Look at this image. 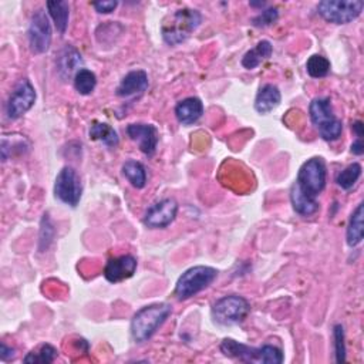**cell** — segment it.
Returning <instances> with one entry per match:
<instances>
[{
  "label": "cell",
  "mask_w": 364,
  "mask_h": 364,
  "mask_svg": "<svg viewBox=\"0 0 364 364\" xmlns=\"http://www.w3.org/2000/svg\"><path fill=\"white\" fill-rule=\"evenodd\" d=\"M326 181L327 169L322 158H310L301 166L291 188V202L299 215L312 217L319 211L317 197L326 188Z\"/></svg>",
  "instance_id": "6da1fadb"
},
{
  "label": "cell",
  "mask_w": 364,
  "mask_h": 364,
  "mask_svg": "<svg viewBox=\"0 0 364 364\" xmlns=\"http://www.w3.org/2000/svg\"><path fill=\"white\" fill-rule=\"evenodd\" d=\"M202 16L195 9H179L168 15L161 25V35L168 46L184 43L201 25Z\"/></svg>",
  "instance_id": "7a4b0ae2"
},
{
  "label": "cell",
  "mask_w": 364,
  "mask_h": 364,
  "mask_svg": "<svg viewBox=\"0 0 364 364\" xmlns=\"http://www.w3.org/2000/svg\"><path fill=\"white\" fill-rule=\"evenodd\" d=\"M171 315V306L166 303H154L140 309L131 320V337L135 343H145L165 323Z\"/></svg>",
  "instance_id": "3957f363"
},
{
  "label": "cell",
  "mask_w": 364,
  "mask_h": 364,
  "mask_svg": "<svg viewBox=\"0 0 364 364\" xmlns=\"http://www.w3.org/2000/svg\"><path fill=\"white\" fill-rule=\"evenodd\" d=\"M221 351L231 358H236L245 363H263V364H281L284 361V353L279 347L266 344L255 348L242 344L233 339L222 340L219 346Z\"/></svg>",
  "instance_id": "277c9868"
},
{
  "label": "cell",
  "mask_w": 364,
  "mask_h": 364,
  "mask_svg": "<svg viewBox=\"0 0 364 364\" xmlns=\"http://www.w3.org/2000/svg\"><path fill=\"white\" fill-rule=\"evenodd\" d=\"M310 121L317 130L319 135L329 142L337 141L343 133V123L334 114L330 99L319 97L315 99L309 106Z\"/></svg>",
  "instance_id": "5b68a950"
},
{
  "label": "cell",
  "mask_w": 364,
  "mask_h": 364,
  "mask_svg": "<svg viewBox=\"0 0 364 364\" xmlns=\"http://www.w3.org/2000/svg\"><path fill=\"white\" fill-rule=\"evenodd\" d=\"M218 278V270L211 266H194L179 277L175 285V296L178 301H188L207 288Z\"/></svg>",
  "instance_id": "8992f818"
},
{
  "label": "cell",
  "mask_w": 364,
  "mask_h": 364,
  "mask_svg": "<svg viewBox=\"0 0 364 364\" xmlns=\"http://www.w3.org/2000/svg\"><path fill=\"white\" fill-rule=\"evenodd\" d=\"M211 313L214 322L219 326H235L248 317L250 305L239 295H228L214 303Z\"/></svg>",
  "instance_id": "52a82bcc"
},
{
  "label": "cell",
  "mask_w": 364,
  "mask_h": 364,
  "mask_svg": "<svg viewBox=\"0 0 364 364\" xmlns=\"http://www.w3.org/2000/svg\"><path fill=\"white\" fill-rule=\"evenodd\" d=\"M363 9L361 0H323L316 8L319 16L333 25L351 23L361 15Z\"/></svg>",
  "instance_id": "ba28073f"
},
{
  "label": "cell",
  "mask_w": 364,
  "mask_h": 364,
  "mask_svg": "<svg viewBox=\"0 0 364 364\" xmlns=\"http://www.w3.org/2000/svg\"><path fill=\"white\" fill-rule=\"evenodd\" d=\"M54 195L63 204L75 208L83 195V184L80 175L73 166H64L54 182Z\"/></svg>",
  "instance_id": "9c48e42d"
},
{
  "label": "cell",
  "mask_w": 364,
  "mask_h": 364,
  "mask_svg": "<svg viewBox=\"0 0 364 364\" xmlns=\"http://www.w3.org/2000/svg\"><path fill=\"white\" fill-rule=\"evenodd\" d=\"M36 90L28 78L20 80L8 100L6 116L9 120H18L23 117L36 103Z\"/></svg>",
  "instance_id": "30bf717a"
},
{
  "label": "cell",
  "mask_w": 364,
  "mask_h": 364,
  "mask_svg": "<svg viewBox=\"0 0 364 364\" xmlns=\"http://www.w3.org/2000/svg\"><path fill=\"white\" fill-rule=\"evenodd\" d=\"M29 46L32 53L43 54L50 49L51 44V26L47 15L40 9L32 16L29 30Z\"/></svg>",
  "instance_id": "8fae6325"
},
{
  "label": "cell",
  "mask_w": 364,
  "mask_h": 364,
  "mask_svg": "<svg viewBox=\"0 0 364 364\" xmlns=\"http://www.w3.org/2000/svg\"><path fill=\"white\" fill-rule=\"evenodd\" d=\"M176 214L178 202L172 198H165L147 210L142 222L150 229H164L175 221Z\"/></svg>",
  "instance_id": "7c38bea8"
},
{
  "label": "cell",
  "mask_w": 364,
  "mask_h": 364,
  "mask_svg": "<svg viewBox=\"0 0 364 364\" xmlns=\"http://www.w3.org/2000/svg\"><path fill=\"white\" fill-rule=\"evenodd\" d=\"M127 134L134 142H137L141 152H144L148 157L155 154L159 141V134L155 126L142 123L130 124L127 127Z\"/></svg>",
  "instance_id": "4fadbf2b"
},
{
  "label": "cell",
  "mask_w": 364,
  "mask_h": 364,
  "mask_svg": "<svg viewBox=\"0 0 364 364\" xmlns=\"http://www.w3.org/2000/svg\"><path fill=\"white\" fill-rule=\"evenodd\" d=\"M137 270V259L133 255L113 257L104 267V278L110 284H119L134 277Z\"/></svg>",
  "instance_id": "5bb4252c"
},
{
  "label": "cell",
  "mask_w": 364,
  "mask_h": 364,
  "mask_svg": "<svg viewBox=\"0 0 364 364\" xmlns=\"http://www.w3.org/2000/svg\"><path fill=\"white\" fill-rule=\"evenodd\" d=\"M148 74L144 70H133L121 80L116 90V95L123 99L133 97L144 93L148 88Z\"/></svg>",
  "instance_id": "9a60e30c"
},
{
  "label": "cell",
  "mask_w": 364,
  "mask_h": 364,
  "mask_svg": "<svg viewBox=\"0 0 364 364\" xmlns=\"http://www.w3.org/2000/svg\"><path fill=\"white\" fill-rule=\"evenodd\" d=\"M204 116V104L198 97H188L175 107V117L182 126H193Z\"/></svg>",
  "instance_id": "2e32d148"
},
{
  "label": "cell",
  "mask_w": 364,
  "mask_h": 364,
  "mask_svg": "<svg viewBox=\"0 0 364 364\" xmlns=\"http://www.w3.org/2000/svg\"><path fill=\"white\" fill-rule=\"evenodd\" d=\"M57 73L63 80L71 78L73 75L77 74L83 59L81 54L78 53L77 49H74L73 46H66L64 49L60 50V53L57 54Z\"/></svg>",
  "instance_id": "e0dca14e"
},
{
  "label": "cell",
  "mask_w": 364,
  "mask_h": 364,
  "mask_svg": "<svg viewBox=\"0 0 364 364\" xmlns=\"http://www.w3.org/2000/svg\"><path fill=\"white\" fill-rule=\"evenodd\" d=\"M282 100V95L277 85L265 84L257 91V96L255 99V110L259 114H267L275 110Z\"/></svg>",
  "instance_id": "ac0fdd59"
},
{
  "label": "cell",
  "mask_w": 364,
  "mask_h": 364,
  "mask_svg": "<svg viewBox=\"0 0 364 364\" xmlns=\"http://www.w3.org/2000/svg\"><path fill=\"white\" fill-rule=\"evenodd\" d=\"M273 53V46L267 40L259 42L253 49H250L243 57H242V66L246 70H255L259 67L263 61L270 59Z\"/></svg>",
  "instance_id": "d6986e66"
},
{
  "label": "cell",
  "mask_w": 364,
  "mask_h": 364,
  "mask_svg": "<svg viewBox=\"0 0 364 364\" xmlns=\"http://www.w3.org/2000/svg\"><path fill=\"white\" fill-rule=\"evenodd\" d=\"M363 202L357 205V208L353 211L348 219L347 231H346V241L350 248H356L361 243L363 236H364V229H363Z\"/></svg>",
  "instance_id": "ffe728a7"
},
{
  "label": "cell",
  "mask_w": 364,
  "mask_h": 364,
  "mask_svg": "<svg viewBox=\"0 0 364 364\" xmlns=\"http://www.w3.org/2000/svg\"><path fill=\"white\" fill-rule=\"evenodd\" d=\"M123 175L127 178L130 184L137 190H142L147 184L145 166L135 159H128V161L124 162Z\"/></svg>",
  "instance_id": "44dd1931"
},
{
  "label": "cell",
  "mask_w": 364,
  "mask_h": 364,
  "mask_svg": "<svg viewBox=\"0 0 364 364\" xmlns=\"http://www.w3.org/2000/svg\"><path fill=\"white\" fill-rule=\"evenodd\" d=\"M90 138L95 141H100L106 147H110V148L117 147L119 141H120L117 131L111 126H109L106 123H99V121H95L93 126H91Z\"/></svg>",
  "instance_id": "7402d4cb"
},
{
  "label": "cell",
  "mask_w": 364,
  "mask_h": 364,
  "mask_svg": "<svg viewBox=\"0 0 364 364\" xmlns=\"http://www.w3.org/2000/svg\"><path fill=\"white\" fill-rule=\"evenodd\" d=\"M47 11L50 18L54 22L56 29L63 35L67 30L68 26V18H70V6L67 2H47Z\"/></svg>",
  "instance_id": "603a6c76"
},
{
  "label": "cell",
  "mask_w": 364,
  "mask_h": 364,
  "mask_svg": "<svg viewBox=\"0 0 364 364\" xmlns=\"http://www.w3.org/2000/svg\"><path fill=\"white\" fill-rule=\"evenodd\" d=\"M74 81V88L77 93H80L81 96H90L93 93L96 85H97V77L96 74L87 70V68H81L77 71V74L73 78Z\"/></svg>",
  "instance_id": "cb8c5ba5"
},
{
  "label": "cell",
  "mask_w": 364,
  "mask_h": 364,
  "mask_svg": "<svg viewBox=\"0 0 364 364\" xmlns=\"http://www.w3.org/2000/svg\"><path fill=\"white\" fill-rule=\"evenodd\" d=\"M361 165L357 162L350 164L347 168H344L336 178L337 186L344 190V191H350L354 186L356 182L358 181V178L361 176Z\"/></svg>",
  "instance_id": "d4e9b609"
},
{
  "label": "cell",
  "mask_w": 364,
  "mask_h": 364,
  "mask_svg": "<svg viewBox=\"0 0 364 364\" xmlns=\"http://www.w3.org/2000/svg\"><path fill=\"white\" fill-rule=\"evenodd\" d=\"M330 68H332L330 61L320 54H313L312 57H309L306 63V71L312 78L326 77L330 73Z\"/></svg>",
  "instance_id": "484cf974"
},
{
  "label": "cell",
  "mask_w": 364,
  "mask_h": 364,
  "mask_svg": "<svg viewBox=\"0 0 364 364\" xmlns=\"http://www.w3.org/2000/svg\"><path fill=\"white\" fill-rule=\"evenodd\" d=\"M59 356V351L56 347H53L51 344H42L39 347L37 351H30L26 357H25V363H53L56 360V357Z\"/></svg>",
  "instance_id": "4316f807"
},
{
  "label": "cell",
  "mask_w": 364,
  "mask_h": 364,
  "mask_svg": "<svg viewBox=\"0 0 364 364\" xmlns=\"http://www.w3.org/2000/svg\"><path fill=\"white\" fill-rule=\"evenodd\" d=\"M279 19V11L277 8H269L262 11V13H259L256 18L252 19V25L255 28H267L275 25Z\"/></svg>",
  "instance_id": "83f0119b"
},
{
  "label": "cell",
  "mask_w": 364,
  "mask_h": 364,
  "mask_svg": "<svg viewBox=\"0 0 364 364\" xmlns=\"http://www.w3.org/2000/svg\"><path fill=\"white\" fill-rule=\"evenodd\" d=\"M333 339H334V356L337 363L346 361V344H344V330L341 324H336L333 327Z\"/></svg>",
  "instance_id": "f1b7e54d"
},
{
  "label": "cell",
  "mask_w": 364,
  "mask_h": 364,
  "mask_svg": "<svg viewBox=\"0 0 364 364\" xmlns=\"http://www.w3.org/2000/svg\"><path fill=\"white\" fill-rule=\"evenodd\" d=\"M119 6V2L117 0H107V2H95L93 4V8L99 12V13H103V15H109L111 12H114Z\"/></svg>",
  "instance_id": "f546056e"
},
{
  "label": "cell",
  "mask_w": 364,
  "mask_h": 364,
  "mask_svg": "<svg viewBox=\"0 0 364 364\" xmlns=\"http://www.w3.org/2000/svg\"><path fill=\"white\" fill-rule=\"evenodd\" d=\"M15 356H16V350L9 347L6 343H2V346H0V358H2V361H9L15 358Z\"/></svg>",
  "instance_id": "4dcf8cb0"
},
{
  "label": "cell",
  "mask_w": 364,
  "mask_h": 364,
  "mask_svg": "<svg viewBox=\"0 0 364 364\" xmlns=\"http://www.w3.org/2000/svg\"><path fill=\"white\" fill-rule=\"evenodd\" d=\"M351 152L354 155H361L364 152V144H363V138H357L356 142L351 144Z\"/></svg>",
  "instance_id": "1f68e13d"
},
{
  "label": "cell",
  "mask_w": 364,
  "mask_h": 364,
  "mask_svg": "<svg viewBox=\"0 0 364 364\" xmlns=\"http://www.w3.org/2000/svg\"><path fill=\"white\" fill-rule=\"evenodd\" d=\"M353 131L356 133V135H357V138H363V123L361 121H356L354 124H353Z\"/></svg>",
  "instance_id": "d6a6232c"
},
{
  "label": "cell",
  "mask_w": 364,
  "mask_h": 364,
  "mask_svg": "<svg viewBox=\"0 0 364 364\" xmlns=\"http://www.w3.org/2000/svg\"><path fill=\"white\" fill-rule=\"evenodd\" d=\"M250 6H252V8H263L265 4H263V2H262V4H250Z\"/></svg>",
  "instance_id": "836d02e7"
}]
</instances>
